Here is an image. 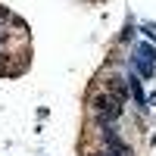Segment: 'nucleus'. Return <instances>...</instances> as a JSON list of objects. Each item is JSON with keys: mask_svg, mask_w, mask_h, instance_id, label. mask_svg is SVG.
I'll list each match as a JSON object with an SVG mask.
<instances>
[{"mask_svg": "<svg viewBox=\"0 0 156 156\" xmlns=\"http://www.w3.org/2000/svg\"><path fill=\"white\" fill-rule=\"evenodd\" d=\"M144 34L147 37H156V25H144Z\"/></svg>", "mask_w": 156, "mask_h": 156, "instance_id": "obj_6", "label": "nucleus"}, {"mask_svg": "<svg viewBox=\"0 0 156 156\" xmlns=\"http://www.w3.org/2000/svg\"><path fill=\"white\" fill-rule=\"evenodd\" d=\"M137 56H144L147 62L156 66V50H153V44H140V47H137Z\"/></svg>", "mask_w": 156, "mask_h": 156, "instance_id": "obj_5", "label": "nucleus"}, {"mask_svg": "<svg viewBox=\"0 0 156 156\" xmlns=\"http://www.w3.org/2000/svg\"><path fill=\"white\" fill-rule=\"evenodd\" d=\"M134 69L144 75V78H150V75H153V62H147L144 56H134Z\"/></svg>", "mask_w": 156, "mask_h": 156, "instance_id": "obj_4", "label": "nucleus"}, {"mask_svg": "<svg viewBox=\"0 0 156 156\" xmlns=\"http://www.w3.org/2000/svg\"><path fill=\"white\" fill-rule=\"evenodd\" d=\"M0 19H9V9L6 6H0Z\"/></svg>", "mask_w": 156, "mask_h": 156, "instance_id": "obj_7", "label": "nucleus"}, {"mask_svg": "<svg viewBox=\"0 0 156 156\" xmlns=\"http://www.w3.org/2000/svg\"><path fill=\"white\" fill-rule=\"evenodd\" d=\"M87 156H106V153H100V150H90V153H87Z\"/></svg>", "mask_w": 156, "mask_h": 156, "instance_id": "obj_8", "label": "nucleus"}, {"mask_svg": "<svg viewBox=\"0 0 156 156\" xmlns=\"http://www.w3.org/2000/svg\"><path fill=\"white\" fill-rule=\"evenodd\" d=\"M87 106H90V112H94V122H97V125H112V122L122 115V103H119V100H112L106 90H100V94H90Z\"/></svg>", "mask_w": 156, "mask_h": 156, "instance_id": "obj_1", "label": "nucleus"}, {"mask_svg": "<svg viewBox=\"0 0 156 156\" xmlns=\"http://www.w3.org/2000/svg\"><path fill=\"white\" fill-rule=\"evenodd\" d=\"M103 90H106L112 100H119V103H125V100H128V81H125V78H119V75H106V81H103Z\"/></svg>", "mask_w": 156, "mask_h": 156, "instance_id": "obj_2", "label": "nucleus"}, {"mask_svg": "<svg viewBox=\"0 0 156 156\" xmlns=\"http://www.w3.org/2000/svg\"><path fill=\"white\" fill-rule=\"evenodd\" d=\"M128 90H131V97H134V103H137V106H144V87H140V78L137 75H131V78H128Z\"/></svg>", "mask_w": 156, "mask_h": 156, "instance_id": "obj_3", "label": "nucleus"}]
</instances>
